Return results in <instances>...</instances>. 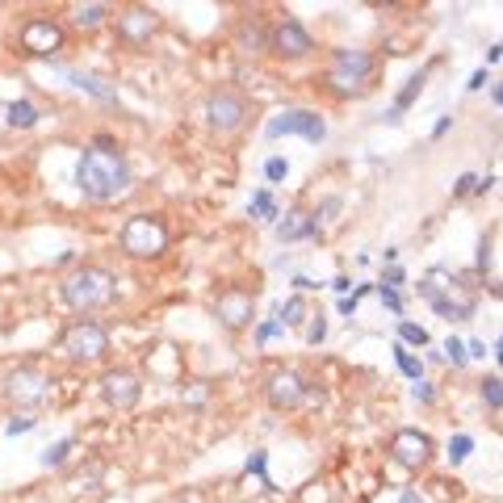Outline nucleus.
<instances>
[{
	"mask_svg": "<svg viewBox=\"0 0 503 503\" xmlns=\"http://www.w3.org/2000/svg\"><path fill=\"white\" fill-rule=\"evenodd\" d=\"M64 352L72 357V361H101L105 352H110V331L101 328L97 319H76L72 328L64 331Z\"/></svg>",
	"mask_w": 503,
	"mask_h": 503,
	"instance_id": "obj_5",
	"label": "nucleus"
},
{
	"mask_svg": "<svg viewBox=\"0 0 503 503\" xmlns=\"http://www.w3.org/2000/svg\"><path fill=\"white\" fill-rule=\"evenodd\" d=\"M110 17V5H76V25L80 30H97Z\"/></svg>",
	"mask_w": 503,
	"mask_h": 503,
	"instance_id": "obj_21",
	"label": "nucleus"
},
{
	"mask_svg": "<svg viewBox=\"0 0 503 503\" xmlns=\"http://www.w3.org/2000/svg\"><path fill=\"white\" fill-rule=\"evenodd\" d=\"M411 394H416V403H437V390H432V382H424V378L411 386Z\"/></svg>",
	"mask_w": 503,
	"mask_h": 503,
	"instance_id": "obj_36",
	"label": "nucleus"
},
{
	"mask_svg": "<svg viewBox=\"0 0 503 503\" xmlns=\"http://www.w3.org/2000/svg\"><path fill=\"white\" fill-rule=\"evenodd\" d=\"M269 38H273V34H269ZM269 38H264V30H261V25H256V22L240 25V46H243V51H248V55H252V51H261V46L269 43Z\"/></svg>",
	"mask_w": 503,
	"mask_h": 503,
	"instance_id": "obj_24",
	"label": "nucleus"
},
{
	"mask_svg": "<svg viewBox=\"0 0 503 503\" xmlns=\"http://www.w3.org/2000/svg\"><path fill=\"white\" fill-rule=\"evenodd\" d=\"M269 403L277 407V411H290V407H298V403H307L311 399V386H307V378L302 373H294V370H277L273 378H269Z\"/></svg>",
	"mask_w": 503,
	"mask_h": 503,
	"instance_id": "obj_13",
	"label": "nucleus"
},
{
	"mask_svg": "<svg viewBox=\"0 0 503 503\" xmlns=\"http://www.w3.org/2000/svg\"><path fill=\"white\" fill-rule=\"evenodd\" d=\"M206 122L214 131H240L243 122H248V101L235 97V93H210Z\"/></svg>",
	"mask_w": 503,
	"mask_h": 503,
	"instance_id": "obj_12",
	"label": "nucleus"
},
{
	"mask_svg": "<svg viewBox=\"0 0 503 503\" xmlns=\"http://www.w3.org/2000/svg\"><path fill=\"white\" fill-rule=\"evenodd\" d=\"M269 46H273L277 55H285V59H302V55H311V51H315V38L307 34V25H302V22L285 17V22L273 30Z\"/></svg>",
	"mask_w": 503,
	"mask_h": 503,
	"instance_id": "obj_15",
	"label": "nucleus"
},
{
	"mask_svg": "<svg viewBox=\"0 0 503 503\" xmlns=\"http://www.w3.org/2000/svg\"><path fill=\"white\" fill-rule=\"evenodd\" d=\"M370 76H373V55L370 51H336V55H331L328 80H331L336 93H361V88L370 84Z\"/></svg>",
	"mask_w": 503,
	"mask_h": 503,
	"instance_id": "obj_6",
	"label": "nucleus"
},
{
	"mask_svg": "<svg viewBox=\"0 0 503 503\" xmlns=\"http://www.w3.org/2000/svg\"><path fill=\"white\" fill-rule=\"evenodd\" d=\"M399 503H424V499H419L416 491H403V495H399Z\"/></svg>",
	"mask_w": 503,
	"mask_h": 503,
	"instance_id": "obj_46",
	"label": "nucleus"
},
{
	"mask_svg": "<svg viewBox=\"0 0 503 503\" xmlns=\"http://www.w3.org/2000/svg\"><path fill=\"white\" fill-rule=\"evenodd\" d=\"M214 315L222 319V328L240 331V328H252V319H256V298L248 290H222L214 298Z\"/></svg>",
	"mask_w": 503,
	"mask_h": 503,
	"instance_id": "obj_11",
	"label": "nucleus"
},
{
	"mask_svg": "<svg viewBox=\"0 0 503 503\" xmlns=\"http://www.w3.org/2000/svg\"><path fill=\"white\" fill-rule=\"evenodd\" d=\"M390 453H394L399 466L419 470V466H428V458H432V437L419 432V428H403V432H394L390 437Z\"/></svg>",
	"mask_w": 503,
	"mask_h": 503,
	"instance_id": "obj_10",
	"label": "nucleus"
},
{
	"mask_svg": "<svg viewBox=\"0 0 503 503\" xmlns=\"http://www.w3.org/2000/svg\"><path fill=\"white\" fill-rule=\"evenodd\" d=\"M470 453H474V437H466V432H461V437L449 440V461H453V466H461Z\"/></svg>",
	"mask_w": 503,
	"mask_h": 503,
	"instance_id": "obj_28",
	"label": "nucleus"
},
{
	"mask_svg": "<svg viewBox=\"0 0 503 503\" xmlns=\"http://www.w3.org/2000/svg\"><path fill=\"white\" fill-rule=\"evenodd\" d=\"M38 105H30V101H13L9 105V126H17V131H34L38 126Z\"/></svg>",
	"mask_w": 503,
	"mask_h": 503,
	"instance_id": "obj_20",
	"label": "nucleus"
},
{
	"mask_svg": "<svg viewBox=\"0 0 503 503\" xmlns=\"http://www.w3.org/2000/svg\"><path fill=\"white\" fill-rule=\"evenodd\" d=\"M5 394H9L17 407H38V403H46V394H51V378L38 370H17L5 378Z\"/></svg>",
	"mask_w": 503,
	"mask_h": 503,
	"instance_id": "obj_9",
	"label": "nucleus"
},
{
	"mask_svg": "<svg viewBox=\"0 0 503 503\" xmlns=\"http://www.w3.org/2000/svg\"><path fill=\"white\" fill-rule=\"evenodd\" d=\"M67 453H72V437L55 440V445L46 449V453H43V466H46V470H59V466L67 461Z\"/></svg>",
	"mask_w": 503,
	"mask_h": 503,
	"instance_id": "obj_25",
	"label": "nucleus"
},
{
	"mask_svg": "<svg viewBox=\"0 0 503 503\" xmlns=\"http://www.w3.org/2000/svg\"><path fill=\"white\" fill-rule=\"evenodd\" d=\"M399 344H416V349H424V344H428V331L403 319V323H399Z\"/></svg>",
	"mask_w": 503,
	"mask_h": 503,
	"instance_id": "obj_29",
	"label": "nucleus"
},
{
	"mask_svg": "<svg viewBox=\"0 0 503 503\" xmlns=\"http://www.w3.org/2000/svg\"><path fill=\"white\" fill-rule=\"evenodd\" d=\"M76 189L88 197V202H113V197H126L131 193V164L126 155L113 147H93V152L80 155L76 164Z\"/></svg>",
	"mask_w": 503,
	"mask_h": 503,
	"instance_id": "obj_1",
	"label": "nucleus"
},
{
	"mask_svg": "<svg viewBox=\"0 0 503 503\" xmlns=\"http://www.w3.org/2000/svg\"><path fill=\"white\" fill-rule=\"evenodd\" d=\"M394 361H399V370H403L411 382H419V378H424V361H419L416 352H407V344H394Z\"/></svg>",
	"mask_w": 503,
	"mask_h": 503,
	"instance_id": "obj_23",
	"label": "nucleus"
},
{
	"mask_svg": "<svg viewBox=\"0 0 503 503\" xmlns=\"http://www.w3.org/2000/svg\"><path fill=\"white\" fill-rule=\"evenodd\" d=\"M285 173H290V164H285L281 155H273V160L264 164V181H269V185H277V181H285Z\"/></svg>",
	"mask_w": 503,
	"mask_h": 503,
	"instance_id": "obj_32",
	"label": "nucleus"
},
{
	"mask_svg": "<svg viewBox=\"0 0 503 503\" xmlns=\"http://www.w3.org/2000/svg\"><path fill=\"white\" fill-rule=\"evenodd\" d=\"M458 290H461V285H458V277L449 273V269H428L424 281H419V298H424L437 315H445V319H470L474 315V298L470 294H458Z\"/></svg>",
	"mask_w": 503,
	"mask_h": 503,
	"instance_id": "obj_3",
	"label": "nucleus"
},
{
	"mask_svg": "<svg viewBox=\"0 0 503 503\" xmlns=\"http://www.w3.org/2000/svg\"><path fill=\"white\" fill-rule=\"evenodd\" d=\"M499 365H503V340H499Z\"/></svg>",
	"mask_w": 503,
	"mask_h": 503,
	"instance_id": "obj_49",
	"label": "nucleus"
},
{
	"mask_svg": "<svg viewBox=\"0 0 503 503\" xmlns=\"http://www.w3.org/2000/svg\"><path fill=\"white\" fill-rule=\"evenodd\" d=\"M331 290H336L340 298H349V277H336V281H331Z\"/></svg>",
	"mask_w": 503,
	"mask_h": 503,
	"instance_id": "obj_44",
	"label": "nucleus"
},
{
	"mask_svg": "<svg viewBox=\"0 0 503 503\" xmlns=\"http://www.w3.org/2000/svg\"><path fill=\"white\" fill-rule=\"evenodd\" d=\"M449 126H453V118H440L437 126H432V139H445V134H449Z\"/></svg>",
	"mask_w": 503,
	"mask_h": 503,
	"instance_id": "obj_43",
	"label": "nucleus"
},
{
	"mask_svg": "<svg viewBox=\"0 0 503 503\" xmlns=\"http://www.w3.org/2000/svg\"><path fill=\"white\" fill-rule=\"evenodd\" d=\"M482 84H487V67H478V72L470 76V84H466V88H470V93H478Z\"/></svg>",
	"mask_w": 503,
	"mask_h": 503,
	"instance_id": "obj_41",
	"label": "nucleus"
},
{
	"mask_svg": "<svg viewBox=\"0 0 503 503\" xmlns=\"http://www.w3.org/2000/svg\"><path fill=\"white\" fill-rule=\"evenodd\" d=\"M164 248H168V227L155 219V214H134V219H126V227H122V252H131L139 261H152V256H160Z\"/></svg>",
	"mask_w": 503,
	"mask_h": 503,
	"instance_id": "obj_4",
	"label": "nucleus"
},
{
	"mask_svg": "<svg viewBox=\"0 0 503 503\" xmlns=\"http://www.w3.org/2000/svg\"><path fill=\"white\" fill-rule=\"evenodd\" d=\"M173 503H202L197 495H181V499H173Z\"/></svg>",
	"mask_w": 503,
	"mask_h": 503,
	"instance_id": "obj_47",
	"label": "nucleus"
},
{
	"mask_svg": "<svg viewBox=\"0 0 503 503\" xmlns=\"http://www.w3.org/2000/svg\"><path fill=\"white\" fill-rule=\"evenodd\" d=\"M248 474H264V453H252L248 458Z\"/></svg>",
	"mask_w": 503,
	"mask_h": 503,
	"instance_id": "obj_42",
	"label": "nucleus"
},
{
	"mask_svg": "<svg viewBox=\"0 0 503 503\" xmlns=\"http://www.w3.org/2000/svg\"><path fill=\"white\" fill-rule=\"evenodd\" d=\"M248 210H252V219H281L269 189H256V193H252V202H248Z\"/></svg>",
	"mask_w": 503,
	"mask_h": 503,
	"instance_id": "obj_22",
	"label": "nucleus"
},
{
	"mask_svg": "<svg viewBox=\"0 0 503 503\" xmlns=\"http://www.w3.org/2000/svg\"><path fill=\"white\" fill-rule=\"evenodd\" d=\"M64 46V30H59L51 17H30L22 25V51L34 59H51Z\"/></svg>",
	"mask_w": 503,
	"mask_h": 503,
	"instance_id": "obj_8",
	"label": "nucleus"
},
{
	"mask_svg": "<svg viewBox=\"0 0 503 503\" xmlns=\"http://www.w3.org/2000/svg\"><path fill=\"white\" fill-rule=\"evenodd\" d=\"M281 319H264V323H261V328H256V344H269V340H277V336H281Z\"/></svg>",
	"mask_w": 503,
	"mask_h": 503,
	"instance_id": "obj_31",
	"label": "nucleus"
},
{
	"mask_svg": "<svg viewBox=\"0 0 503 503\" xmlns=\"http://www.w3.org/2000/svg\"><path fill=\"white\" fill-rule=\"evenodd\" d=\"M34 428V416H13L9 424H5V432H9V437H22V432H30Z\"/></svg>",
	"mask_w": 503,
	"mask_h": 503,
	"instance_id": "obj_35",
	"label": "nucleus"
},
{
	"mask_svg": "<svg viewBox=\"0 0 503 503\" xmlns=\"http://www.w3.org/2000/svg\"><path fill=\"white\" fill-rule=\"evenodd\" d=\"M466 352H470V357H487V349H482L478 340H470V344H466Z\"/></svg>",
	"mask_w": 503,
	"mask_h": 503,
	"instance_id": "obj_45",
	"label": "nucleus"
},
{
	"mask_svg": "<svg viewBox=\"0 0 503 503\" xmlns=\"http://www.w3.org/2000/svg\"><path fill=\"white\" fill-rule=\"evenodd\" d=\"M277 319H281V328H298V323H307L311 311H307V298L294 294V298H285L281 307H277Z\"/></svg>",
	"mask_w": 503,
	"mask_h": 503,
	"instance_id": "obj_19",
	"label": "nucleus"
},
{
	"mask_svg": "<svg viewBox=\"0 0 503 503\" xmlns=\"http://www.w3.org/2000/svg\"><path fill=\"white\" fill-rule=\"evenodd\" d=\"M378 294H382V302L394 311V315H403V298H399V290H386V285H378Z\"/></svg>",
	"mask_w": 503,
	"mask_h": 503,
	"instance_id": "obj_37",
	"label": "nucleus"
},
{
	"mask_svg": "<svg viewBox=\"0 0 503 503\" xmlns=\"http://www.w3.org/2000/svg\"><path fill=\"white\" fill-rule=\"evenodd\" d=\"M328 340V323L319 315H311V323H307V344H323Z\"/></svg>",
	"mask_w": 503,
	"mask_h": 503,
	"instance_id": "obj_33",
	"label": "nucleus"
},
{
	"mask_svg": "<svg viewBox=\"0 0 503 503\" xmlns=\"http://www.w3.org/2000/svg\"><path fill=\"white\" fill-rule=\"evenodd\" d=\"M419 88H424V72H419V76H411V80H407V88H403V93H399V97H394V113H403L407 105H411V101L419 97Z\"/></svg>",
	"mask_w": 503,
	"mask_h": 503,
	"instance_id": "obj_27",
	"label": "nucleus"
},
{
	"mask_svg": "<svg viewBox=\"0 0 503 503\" xmlns=\"http://www.w3.org/2000/svg\"><path fill=\"white\" fill-rule=\"evenodd\" d=\"M101 394H105V403L118 407V411H131L134 403L143 399V386L131 370H110L101 378Z\"/></svg>",
	"mask_w": 503,
	"mask_h": 503,
	"instance_id": "obj_14",
	"label": "nucleus"
},
{
	"mask_svg": "<svg viewBox=\"0 0 503 503\" xmlns=\"http://www.w3.org/2000/svg\"><path fill=\"white\" fill-rule=\"evenodd\" d=\"M118 298V277L110 269H97V264H84L72 277H64V302L80 315H93V311L113 307Z\"/></svg>",
	"mask_w": 503,
	"mask_h": 503,
	"instance_id": "obj_2",
	"label": "nucleus"
},
{
	"mask_svg": "<svg viewBox=\"0 0 503 503\" xmlns=\"http://www.w3.org/2000/svg\"><path fill=\"white\" fill-rule=\"evenodd\" d=\"M160 30V13L155 9H126L118 13V34L126 43H152Z\"/></svg>",
	"mask_w": 503,
	"mask_h": 503,
	"instance_id": "obj_16",
	"label": "nucleus"
},
{
	"mask_svg": "<svg viewBox=\"0 0 503 503\" xmlns=\"http://www.w3.org/2000/svg\"><path fill=\"white\" fill-rule=\"evenodd\" d=\"M264 134H269V139H281V134H302L307 143H323V139H328V122L319 118L315 110H285V113H277V118L264 126Z\"/></svg>",
	"mask_w": 503,
	"mask_h": 503,
	"instance_id": "obj_7",
	"label": "nucleus"
},
{
	"mask_svg": "<svg viewBox=\"0 0 503 503\" xmlns=\"http://www.w3.org/2000/svg\"><path fill=\"white\" fill-rule=\"evenodd\" d=\"M474 189H478V176H470V173H466V176H458V185H453V193H458V197H466V193H474Z\"/></svg>",
	"mask_w": 503,
	"mask_h": 503,
	"instance_id": "obj_38",
	"label": "nucleus"
},
{
	"mask_svg": "<svg viewBox=\"0 0 503 503\" xmlns=\"http://www.w3.org/2000/svg\"><path fill=\"white\" fill-rule=\"evenodd\" d=\"M319 235V222L315 219H307L302 210H290L281 222H277V240H285V243H298V240H315Z\"/></svg>",
	"mask_w": 503,
	"mask_h": 503,
	"instance_id": "obj_18",
	"label": "nucleus"
},
{
	"mask_svg": "<svg viewBox=\"0 0 503 503\" xmlns=\"http://www.w3.org/2000/svg\"><path fill=\"white\" fill-rule=\"evenodd\" d=\"M64 76L72 80V84H76L80 93H88V97L105 101V105H118V88H110L101 76H93V72H80V67H64Z\"/></svg>",
	"mask_w": 503,
	"mask_h": 503,
	"instance_id": "obj_17",
	"label": "nucleus"
},
{
	"mask_svg": "<svg viewBox=\"0 0 503 503\" xmlns=\"http://www.w3.org/2000/svg\"><path fill=\"white\" fill-rule=\"evenodd\" d=\"M478 269H491V240H482L478 248Z\"/></svg>",
	"mask_w": 503,
	"mask_h": 503,
	"instance_id": "obj_40",
	"label": "nucleus"
},
{
	"mask_svg": "<svg viewBox=\"0 0 503 503\" xmlns=\"http://www.w3.org/2000/svg\"><path fill=\"white\" fill-rule=\"evenodd\" d=\"M440 352H445V361H449V365H466V361H470L466 344H461V340H453V336L445 340V349H440Z\"/></svg>",
	"mask_w": 503,
	"mask_h": 503,
	"instance_id": "obj_30",
	"label": "nucleus"
},
{
	"mask_svg": "<svg viewBox=\"0 0 503 503\" xmlns=\"http://www.w3.org/2000/svg\"><path fill=\"white\" fill-rule=\"evenodd\" d=\"M495 101H499V105H503V84H499V88H495Z\"/></svg>",
	"mask_w": 503,
	"mask_h": 503,
	"instance_id": "obj_48",
	"label": "nucleus"
},
{
	"mask_svg": "<svg viewBox=\"0 0 503 503\" xmlns=\"http://www.w3.org/2000/svg\"><path fill=\"white\" fill-rule=\"evenodd\" d=\"M365 294H370V285H361V290H352L349 298H340V315H352V311H357V302H361Z\"/></svg>",
	"mask_w": 503,
	"mask_h": 503,
	"instance_id": "obj_34",
	"label": "nucleus"
},
{
	"mask_svg": "<svg viewBox=\"0 0 503 503\" xmlns=\"http://www.w3.org/2000/svg\"><path fill=\"white\" fill-rule=\"evenodd\" d=\"M382 285H386V290H394V285H403V269H399V264H390V269L382 273Z\"/></svg>",
	"mask_w": 503,
	"mask_h": 503,
	"instance_id": "obj_39",
	"label": "nucleus"
},
{
	"mask_svg": "<svg viewBox=\"0 0 503 503\" xmlns=\"http://www.w3.org/2000/svg\"><path fill=\"white\" fill-rule=\"evenodd\" d=\"M482 403L491 411H503V378H482Z\"/></svg>",
	"mask_w": 503,
	"mask_h": 503,
	"instance_id": "obj_26",
	"label": "nucleus"
}]
</instances>
